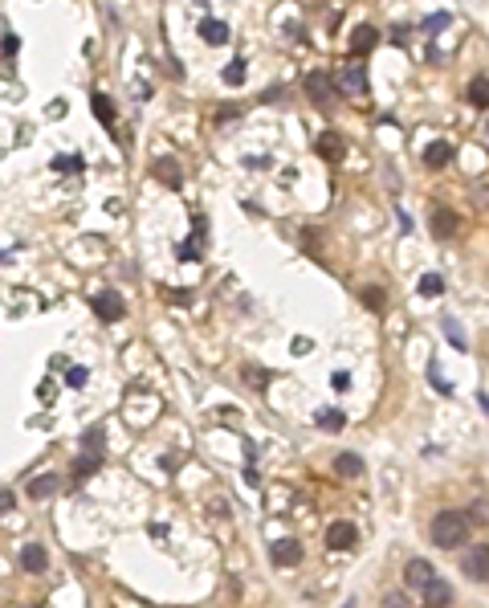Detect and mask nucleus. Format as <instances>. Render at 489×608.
Here are the masks:
<instances>
[{
  "mask_svg": "<svg viewBox=\"0 0 489 608\" xmlns=\"http://www.w3.org/2000/svg\"><path fill=\"white\" fill-rule=\"evenodd\" d=\"M469 539V514L465 510H440L432 519V543L437 547H465Z\"/></svg>",
  "mask_w": 489,
  "mask_h": 608,
  "instance_id": "1",
  "label": "nucleus"
},
{
  "mask_svg": "<svg viewBox=\"0 0 489 608\" xmlns=\"http://www.w3.org/2000/svg\"><path fill=\"white\" fill-rule=\"evenodd\" d=\"M335 86H339V82H330V74L314 70V74L306 78V94H310V102H314V106H322V111H330V106H335Z\"/></svg>",
  "mask_w": 489,
  "mask_h": 608,
  "instance_id": "2",
  "label": "nucleus"
},
{
  "mask_svg": "<svg viewBox=\"0 0 489 608\" xmlns=\"http://www.w3.org/2000/svg\"><path fill=\"white\" fill-rule=\"evenodd\" d=\"M339 90L342 94H351V99H363L367 94V70H363V62H351V66H342L339 74Z\"/></svg>",
  "mask_w": 489,
  "mask_h": 608,
  "instance_id": "3",
  "label": "nucleus"
},
{
  "mask_svg": "<svg viewBox=\"0 0 489 608\" xmlns=\"http://www.w3.org/2000/svg\"><path fill=\"white\" fill-rule=\"evenodd\" d=\"M461 572L469 575L473 584H489V547H473L469 556L461 559Z\"/></svg>",
  "mask_w": 489,
  "mask_h": 608,
  "instance_id": "4",
  "label": "nucleus"
},
{
  "mask_svg": "<svg viewBox=\"0 0 489 608\" xmlns=\"http://www.w3.org/2000/svg\"><path fill=\"white\" fill-rule=\"evenodd\" d=\"M94 314L102 319V323H114V319L127 314V302L114 294V290H102V294H94Z\"/></svg>",
  "mask_w": 489,
  "mask_h": 608,
  "instance_id": "5",
  "label": "nucleus"
},
{
  "mask_svg": "<svg viewBox=\"0 0 489 608\" xmlns=\"http://www.w3.org/2000/svg\"><path fill=\"white\" fill-rule=\"evenodd\" d=\"M432 580H437V572H432V563H428V559H408V568H404V584H408V588H420L424 592Z\"/></svg>",
  "mask_w": 489,
  "mask_h": 608,
  "instance_id": "6",
  "label": "nucleus"
},
{
  "mask_svg": "<svg viewBox=\"0 0 489 608\" xmlns=\"http://www.w3.org/2000/svg\"><path fill=\"white\" fill-rule=\"evenodd\" d=\"M269 556H274L277 568H298V563H302V543H298V539H281V543H274V551H269Z\"/></svg>",
  "mask_w": 489,
  "mask_h": 608,
  "instance_id": "7",
  "label": "nucleus"
},
{
  "mask_svg": "<svg viewBox=\"0 0 489 608\" xmlns=\"http://www.w3.org/2000/svg\"><path fill=\"white\" fill-rule=\"evenodd\" d=\"M351 543H355V526H351V523H330V526H326V547L347 551Z\"/></svg>",
  "mask_w": 489,
  "mask_h": 608,
  "instance_id": "8",
  "label": "nucleus"
},
{
  "mask_svg": "<svg viewBox=\"0 0 489 608\" xmlns=\"http://www.w3.org/2000/svg\"><path fill=\"white\" fill-rule=\"evenodd\" d=\"M21 568H25V572H45V568H49V551H45V547H37V543L21 547Z\"/></svg>",
  "mask_w": 489,
  "mask_h": 608,
  "instance_id": "9",
  "label": "nucleus"
},
{
  "mask_svg": "<svg viewBox=\"0 0 489 608\" xmlns=\"http://www.w3.org/2000/svg\"><path fill=\"white\" fill-rule=\"evenodd\" d=\"M375 41H379L375 25H359L355 33H351V53H355V57H363L367 50H375Z\"/></svg>",
  "mask_w": 489,
  "mask_h": 608,
  "instance_id": "10",
  "label": "nucleus"
},
{
  "mask_svg": "<svg viewBox=\"0 0 489 608\" xmlns=\"http://www.w3.org/2000/svg\"><path fill=\"white\" fill-rule=\"evenodd\" d=\"M314 151H318L322 160H339V155H342V135H335V131H322L318 139H314Z\"/></svg>",
  "mask_w": 489,
  "mask_h": 608,
  "instance_id": "11",
  "label": "nucleus"
},
{
  "mask_svg": "<svg viewBox=\"0 0 489 608\" xmlns=\"http://www.w3.org/2000/svg\"><path fill=\"white\" fill-rule=\"evenodd\" d=\"M456 225H461V216H456L453 209H437V213H432V233H437V237H453Z\"/></svg>",
  "mask_w": 489,
  "mask_h": 608,
  "instance_id": "12",
  "label": "nucleus"
},
{
  "mask_svg": "<svg viewBox=\"0 0 489 608\" xmlns=\"http://www.w3.org/2000/svg\"><path fill=\"white\" fill-rule=\"evenodd\" d=\"M200 37H204V41H208V45H225L228 41V25L225 21H200Z\"/></svg>",
  "mask_w": 489,
  "mask_h": 608,
  "instance_id": "13",
  "label": "nucleus"
},
{
  "mask_svg": "<svg viewBox=\"0 0 489 608\" xmlns=\"http://www.w3.org/2000/svg\"><path fill=\"white\" fill-rule=\"evenodd\" d=\"M53 490H57V477H53V474H37L29 482V498H37V502H45Z\"/></svg>",
  "mask_w": 489,
  "mask_h": 608,
  "instance_id": "14",
  "label": "nucleus"
},
{
  "mask_svg": "<svg viewBox=\"0 0 489 608\" xmlns=\"http://www.w3.org/2000/svg\"><path fill=\"white\" fill-rule=\"evenodd\" d=\"M151 172H155L163 184L179 188V164H176V160H167V155H163V160H155V164H151Z\"/></svg>",
  "mask_w": 489,
  "mask_h": 608,
  "instance_id": "15",
  "label": "nucleus"
},
{
  "mask_svg": "<svg viewBox=\"0 0 489 608\" xmlns=\"http://www.w3.org/2000/svg\"><path fill=\"white\" fill-rule=\"evenodd\" d=\"M335 474L359 477V474H363V458H359V453H339V458H335Z\"/></svg>",
  "mask_w": 489,
  "mask_h": 608,
  "instance_id": "16",
  "label": "nucleus"
},
{
  "mask_svg": "<svg viewBox=\"0 0 489 608\" xmlns=\"http://www.w3.org/2000/svg\"><path fill=\"white\" fill-rule=\"evenodd\" d=\"M449 160H453V148H449L444 139H440V143H428V151H424V164L428 167H444Z\"/></svg>",
  "mask_w": 489,
  "mask_h": 608,
  "instance_id": "17",
  "label": "nucleus"
},
{
  "mask_svg": "<svg viewBox=\"0 0 489 608\" xmlns=\"http://www.w3.org/2000/svg\"><path fill=\"white\" fill-rule=\"evenodd\" d=\"M449 600H453V588H449V584H440V580H432V584L424 588V604L440 608V604H449Z\"/></svg>",
  "mask_w": 489,
  "mask_h": 608,
  "instance_id": "18",
  "label": "nucleus"
},
{
  "mask_svg": "<svg viewBox=\"0 0 489 608\" xmlns=\"http://www.w3.org/2000/svg\"><path fill=\"white\" fill-rule=\"evenodd\" d=\"M465 99H469L473 106H481V111H485V106H489V78H473L469 90H465Z\"/></svg>",
  "mask_w": 489,
  "mask_h": 608,
  "instance_id": "19",
  "label": "nucleus"
},
{
  "mask_svg": "<svg viewBox=\"0 0 489 608\" xmlns=\"http://www.w3.org/2000/svg\"><path fill=\"white\" fill-rule=\"evenodd\" d=\"M200 233H204V225H196L192 237H188V241H179V249H176L179 262H196V258H200Z\"/></svg>",
  "mask_w": 489,
  "mask_h": 608,
  "instance_id": "20",
  "label": "nucleus"
},
{
  "mask_svg": "<svg viewBox=\"0 0 489 608\" xmlns=\"http://www.w3.org/2000/svg\"><path fill=\"white\" fill-rule=\"evenodd\" d=\"M102 465V453H94V449H86V458H78L74 461V477H90Z\"/></svg>",
  "mask_w": 489,
  "mask_h": 608,
  "instance_id": "21",
  "label": "nucleus"
},
{
  "mask_svg": "<svg viewBox=\"0 0 489 608\" xmlns=\"http://www.w3.org/2000/svg\"><path fill=\"white\" fill-rule=\"evenodd\" d=\"M90 106H94V115H98V118H102V123H106V127L114 131V102L106 99V94H94V99H90Z\"/></svg>",
  "mask_w": 489,
  "mask_h": 608,
  "instance_id": "22",
  "label": "nucleus"
},
{
  "mask_svg": "<svg viewBox=\"0 0 489 608\" xmlns=\"http://www.w3.org/2000/svg\"><path fill=\"white\" fill-rule=\"evenodd\" d=\"M342 425H347V416H342L339 409H322V412H318V429H326V433H339Z\"/></svg>",
  "mask_w": 489,
  "mask_h": 608,
  "instance_id": "23",
  "label": "nucleus"
},
{
  "mask_svg": "<svg viewBox=\"0 0 489 608\" xmlns=\"http://www.w3.org/2000/svg\"><path fill=\"white\" fill-rule=\"evenodd\" d=\"M420 294H424V298L444 294V278H440V274H424V278H420Z\"/></svg>",
  "mask_w": 489,
  "mask_h": 608,
  "instance_id": "24",
  "label": "nucleus"
},
{
  "mask_svg": "<svg viewBox=\"0 0 489 608\" xmlns=\"http://www.w3.org/2000/svg\"><path fill=\"white\" fill-rule=\"evenodd\" d=\"M220 78H225L228 86H241V82H244V62H228Z\"/></svg>",
  "mask_w": 489,
  "mask_h": 608,
  "instance_id": "25",
  "label": "nucleus"
},
{
  "mask_svg": "<svg viewBox=\"0 0 489 608\" xmlns=\"http://www.w3.org/2000/svg\"><path fill=\"white\" fill-rule=\"evenodd\" d=\"M102 437H106V433H102V425H94V429H86L82 445H86V449H94V453H102Z\"/></svg>",
  "mask_w": 489,
  "mask_h": 608,
  "instance_id": "26",
  "label": "nucleus"
},
{
  "mask_svg": "<svg viewBox=\"0 0 489 608\" xmlns=\"http://www.w3.org/2000/svg\"><path fill=\"white\" fill-rule=\"evenodd\" d=\"M428 376H432V388H437L440 396H449V392H453V384H449V380H444V376H440V372H437V363L428 367Z\"/></svg>",
  "mask_w": 489,
  "mask_h": 608,
  "instance_id": "27",
  "label": "nucleus"
},
{
  "mask_svg": "<svg viewBox=\"0 0 489 608\" xmlns=\"http://www.w3.org/2000/svg\"><path fill=\"white\" fill-rule=\"evenodd\" d=\"M449 21H453V17H449V13H432V17L424 21V29H428V33H440V29H444Z\"/></svg>",
  "mask_w": 489,
  "mask_h": 608,
  "instance_id": "28",
  "label": "nucleus"
},
{
  "mask_svg": "<svg viewBox=\"0 0 489 608\" xmlns=\"http://www.w3.org/2000/svg\"><path fill=\"white\" fill-rule=\"evenodd\" d=\"M86 380H90V372H86V367H69V372H65V384H69V388H82Z\"/></svg>",
  "mask_w": 489,
  "mask_h": 608,
  "instance_id": "29",
  "label": "nucleus"
},
{
  "mask_svg": "<svg viewBox=\"0 0 489 608\" xmlns=\"http://www.w3.org/2000/svg\"><path fill=\"white\" fill-rule=\"evenodd\" d=\"M465 514H469V523H489V502H477V507H469Z\"/></svg>",
  "mask_w": 489,
  "mask_h": 608,
  "instance_id": "30",
  "label": "nucleus"
},
{
  "mask_svg": "<svg viewBox=\"0 0 489 608\" xmlns=\"http://www.w3.org/2000/svg\"><path fill=\"white\" fill-rule=\"evenodd\" d=\"M444 335H449L456 347H465V335H461V327H456V319H444Z\"/></svg>",
  "mask_w": 489,
  "mask_h": 608,
  "instance_id": "31",
  "label": "nucleus"
},
{
  "mask_svg": "<svg viewBox=\"0 0 489 608\" xmlns=\"http://www.w3.org/2000/svg\"><path fill=\"white\" fill-rule=\"evenodd\" d=\"M363 302H367V306H375V311H379V306H383V290H379V286H367V290H363Z\"/></svg>",
  "mask_w": 489,
  "mask_h": 608,
  "instance_id": "32",
  "label": "nucleus"
},
{
  "mask_svg": "<svg viewBox=\"0 0 489 608\" xmlns=\"http://www.w3.org/2000/svg\"><path fill=\"white\" fill-rule=\"evenodd\" d=\"M244 376L253 380V388H257V392H261V388H265V380H269V376H265V372H257V367H244Z\"/></svg>",
  "mask_w": 489,
  "mask_h": 608,
  "instance_id": "33",
  "label": "nucleus"
},
{
  "mask_svg": "<svg viewBox=\"0 0 489 608\" xmlns=\"http://www.w3.org/2000/svg\"><path fill=\"white\" fill-rule=\"evenodd\" d=\"M330 388L347 392V388H351V376H347V372H335V376H330Z\"/></svg>",
  "mask_w": 489,
  "mask_h": 608,
  "instance_id": "34",
  "label": "nucleus"
},
{
  "mask_svg": "<svg viewBox=\"0 0 489 608\" xmlns=\"http://www.w3.org/2000/svg\"><path fill=\"white\" fill-rule=\"evenodd\" d=\"M383 604H388V608H404L408 596H404V592H388V596H383Z\"/></svg>",
  "mask_w": 489,
  "mask_h": 608,
  "instance_id": "35",
  "label": "nucleus"
},
{
  "mask_svg": "<svg viewBox=\"0 0 489 608\" xmlns=\"http://www.w3.org/2000/svg\"><path fill=\"white\" fill-rule=\"evenodd\" d=\"M281 99H286V90H281V86H269V90L261 94V102H281Z\"/></svg>",
  "mask_w": 489,
  "mask_h": 608,
  "instance_id": "36",
  "label": "nucleus"
},
{
  "mask_svg": "<svg viewBox=\"0 0 489 608\" xmlns=\"http://www.w3.org/2000/svg\"><path fill=\"white\" fill-rule=\"evenodd\" d=\"M4 57H16V37L4 29Z\"/></svg>",
  "mask_w": 489,
  "mask_h": 608,
  "instance_id": "37",
  "label": "nucleus"
},
{
  "mask_svg": "<svg viewBox=\"0 0 489 608\" xmlns=\"http://www.w3.org/2000/svg\"><path fill=\"white\" fill-rule=\"evenodd\" d=\"M0 507H4V514H13V507H16V494H13V490H4V498H0Z\"/></svg>",
  "mask_w": 489,
  "mask_h": 608,
  "instance_id": "38",
  "label": "nucleus"
},
{
  "mask_svg": "<svg viewBox=\"0 0 489 608\" xmlns=\"http://www.w3.org/2000/svg\"><path fill=\"white\" fill-rule=\"evenodd\" d=\"M228 118H237V106H220L216 111V123H228Z\"/></svg>",
  "mask_w": 489,
  "mask_h": 608,
  "instance_id": "39",
  "label": "nucleus"
},
{
  "mask_svg": "<svg viewBox=\"0 0 489 608\" xmlns=\"http://www.w3.org/2000/svg\"><path fill=\"white\" fill-rule=\"evenodd\" d=\"M477 404H481V412L489 416V396H477Z\"/></svg>",
  "mask_w": 489,
  "mask_h": 608,
  "instance_id": "40",
  "label": "nucleus"
}]
</instances>
